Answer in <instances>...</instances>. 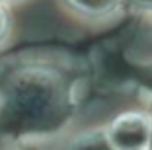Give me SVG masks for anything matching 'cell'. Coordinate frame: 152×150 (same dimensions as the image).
Listing matches in <instances>:
<instances>
[{
    "label": "cell",
    "mask_w": 152,
    "mask_h": 150,
    "mask_svg": "<svg viewBox=\"0 0 152 150\" xmlns=\"http://www.w3.org/2000/svg\"><path fill=\"white\" fill-rule=\"evenodd\" d=\"M68 105L63 76L49 68H23L0 90V127L10 137H43L63 123Z\"/></svg>",
    "instance_id": "1"
},
{
    "label": "cell",
    "mask_w": 152,
    "mask_h": 150,
    "mask_svg": "<svg viewBox=\"0 0 152 150\" xmlns=\"http://www.w3.org/2000/svg\"><path fill=\"white\" fill-rule=\"evenodd\" d=\"M105 137L113 150H144L150 146L152 115L129 111L109 123Z\"/></svg>",
    "instance_id": "2"
},
{
    "label": "cell",
    "mask_w": 152,
    "mask_h": 150,
    "mask_svg": "<svg viewBox=\"0 0 152 150\" xmlns=\"http://www.w3.org/2000/svg\"><path fill=\"white\" fill-rule=\"evenodd\" d=\"M68 150H113L105 132H88L86 137L74 140Z\"/></svg>",
    "instance_id": "3"
},
{
    "label": "cell",
    "mask_w": 152,
    "mask_h": 150,
    "mask_svg": "<svg viewBox=\"0 0 152 150\" xmlns=\"http://www.w3.org/2000/svg\"><path fill=\"white\" fill-rule=\"evenodd\" d=\"M70 2L80 12L92 14V16H102V14H109L121 0H70Z\"/></svg>",
    "instance_id": "4"
},
{
    "label": "cell",
    "mask_w": 152,
    "mask_h": 150,
    "mask_svg": "<svg viewBox=\"0 0 152 150\" xmlns=\"http://www.w3.org/2000/svg\"><path fill=\"white\" fill-rule=\"evenodd\" d=\"M6 33H8V14L4 10V4H0V43L4 41Z\"/></svg>",
    "instance_id": "5"
},
{
    "label": "cell",
    "mask_w": 152,
    "mask_h": 150,
    "mask_svg": "<svg viewBox=\"0 0 152 150\" xmlns=\"http://www.w3.org/2000/svg\"><path fill=\"white\" fill-rule=\"evenodd\" d=\"M131 2L142 10H152V0H131Z\"/></svg>",
    "instance_id": "6"
},
{
    "label": "cell",
    "mask_w": 152,
    "mask_h": 150,
    "mask_svg": "<svg viewBox=\"0 0 152 150\" xmlns=\"http://www.w3.org/2000/svg\"><path fill=\"white\" fill-rule=\"evenodd\" d=\"M6 2H18V0H2V4H6Z\"/></svg>",
    "instance_id": "7"
},
{
    "label": "cell",
    "mask_w": 152,
    "mask_h": 150,
    "mask_svg": "<svg viewBox=\"0 0 152 150\" xmlns=\"http://www.w3.org/2000/svg\"><path fill=\"white\" fill-rule=\"evenodd\" d=\"M148 150H152V135H150V146H148Z\"/></svg>",
    "instance_id": "8"
},
{
    "label": "cell",
    "mask_w": 152,
    "mask_h": 150,
    "mask_svg": "<svg viewBox=\"0 0 152 150\" xmlns=\"http://www.w3.org/2000/svg\"><path fill=\"white\" fill-rule=\"evenodd\" d=\"M0 4H2V0H0Z\"/></svg>",
    "instance_id": "9"
},
{
    "label": "cell",
    "mask_w": 152,
    "mask_h": 150,
    "mask_svg": "<svg viewBox=\"0 0 152 150\" xmlns=\"http://www.w3.org/2000/svg\"><path fill=\"white\" fill-rule=\"evenodd\" d=\"M144 150H148V148H144Z\"/></svg>",
    "instance_id": "10"
}]
</instances>
